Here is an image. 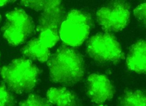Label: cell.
<instances>
[{
  "label": "cell",
  "instance_id": "cell-6",
  "mask_svg": "<svg viewBox=\"0 0 146 106\" xmlns=\"http://www.w3.org/2000/svg\"><path fill=\"white\" fill-rule=\"evenodd\" d=\"M90 56L100 62H117L122 57L119 43L110 33H99L90 39L87 45Z\"/></svg>",
  "mask_w": 146,
  "mask_h": 106
},
{
  "label": "cell",
  "instance_id": "cell-8",
  "mask_svg": "<svg viewBox=\"0 0 146 106\" xmlns=\"http://www.w3.org/2000/svg\"><path fill=\"white\" fill-rule=\"evenodd\" d=\"M87 83V95L92 101L101 104L113 97V87L105 75L91 74Z\"/></svg>",
  "mask_w": 146,
  "mask_h": 106
},
{
  "label": "cell",
  "instance_id": "cell-17",
  "mask_svg": "<svg viewBox=\"0 0 146 106\" xmlns=\"http://www.w3.org/2000/svg\"><path fill=\"white\" fill-rule=\"evenodd\" d=\"M10 2L11 1H0V7L5 5Z\"/></svg>",
  "mask_w": 146,
  "mask_h": 106
},
{
  "label": "cell",
  "instance_id": "cell-1",
  "mask_svg": "<svg viewBox=\"0 0 146 106\" xmlns=\"http://www.w3.org/2000/svg\"><path fill=\"white\" fill-rule=\"evenodd\" d=\"M47 65L51 79L55 83L73 84L84 76L83 58L71 48L63 46L59 48Z\"/></svg>",
  "mask_w": 146,
  "mask_h": 106
},
{
  "label": "cell",
  "instance_id": "cell-19",
  "mask_svg": "<svg viewBox=\"0 0 146 106\" xmlns=\"http://www.w3.org/2000/svg\"><path fill=\"white\" fill-rule=\"evenodd\" d=\"M1 15H0V22H1Z\"/></svg>",
  "mask_w": 146,
  "mask_h": 106
},
{
  "label": "cell",
  "instance_id": "cell-7",
  "mask_svg": "<svg viewBox=\"0 0 146 106\" xmlns=\"http://www.w3.org/2000/svg\"><path fill=\"white\" fill-rule=\"evenodd\" d=\"M129 8V4L125 1H112L98 11V22L106 33L121 31L128 22Z\"/></svg>",
  "mask_w": 146,
  "mask_h": 106
},
{
  "label": "cell",
  "instance_id": "cell-11",
  "mask_svg": "<svg viewBox=\"0 0 146 106\" xmlns=\"http://www.w3.org/2000/svg\"><path fill=\"white\" fill-rule=\"evenodd\" d=\"M22 53L42 62L47 61L50 55L49 48L42 44L38 38L29 41L22 48Z\"/></svg>",
  "mask_w": 146,
  "mask_h": 106
},
{
  "label": "cell",
  "instance_id": "cell-2",
  "mask_svg": "<svg viewBox=\"0 0 146 106\" xmlns=\"http://www.w3.org/2000/svg\"><path fill=\"white\" fill-rule=\"evenodd\" d=\"M38 74L37 67L25 58L15 59L1 70L4 82L10 90L18 94L31 91L35 86Z\"/></svg>",
  "mask_w": 146,
  "mask_h": 106
},
{
  "label": "cell",
  "instance_id": "cell-14",
  "mask_svg": "<svg viewBox=\"0 0 146 106\" xmlns=\"http://www.w3.org/2000/svg\"><path fill=\"white\" fill-rule=\"evenodd\" d=\"M19 106H50V105L48 101L44 99L31 94L21 102Z\"/></svg>",
  "mask_w": 146,
  "mask_h": 106
},
{
  "label": "cell",
  "instance_id": "cell-12",
  "mask_svg": "<svg viewBox=\"0 0 146 106\" xmlns=\"http://www.w3.org/2000/svg\"><path fill=\"white\" fill-rule=\"evenodd\" d=\"M145 94L139 90L126 91L120 98L119 106H145Z\"/></svg>",
  "mask_w": 146,
  "mask_h": 106
},
{
  "label": "cell",
  "instance_id": "cell-15",
  "mask_svg": "<svg viewBox=\"0 0 146 106\" xmlns=\"http://www.w3.org/2000/svg\"><path fill=\"white\" fill-rule=\"evenodd\" d=\"M46 1H22V5L30 7L36 11H40L43 10Z\"/></svg>",
  "mask_w": 146,
  "mask_h": 106
},
{
  "label": "cell",
  "instance_id": "cell-13",
  "mask_svg": "<svg viewBox=\"0 0 146 106\" xmlns=\"http://www.w3.org/2000/svg\"><path fill=\"white\" fill-rule=\"evenodd\" d=\"M14 99L10 90L3 84L0 85V106H14Z\"/></svg>",
  "mask_w": 146,
  "mask_h": 106
},
{
  "label": "cell",
  "instance_id": "cell-4",
  "mask_svg": "<svg viewBox=\"0 0 146 106\" xmlns=\"http://www.w3.org/2000/svg\"><path fill=\"white\" fill-rule=\"evenodd\" d=\"M62 12L60 1H46L37 30L38 39L48 48L53 46L59 40L58 27L62 18Z\"/></svg>",
  "mask_w": 146,
  "mask_h": 106
},
{
  "label": "cell",
  "instance_id": "cell-16",
  "mask_svg": "<svg viewBox=\"0 0 146 106\" xmlns=\"http://www.w3.org/2000/svg\"><path fill=\"white\" fill-rule=\"evenodd\" d=\"M134 15L139 20L145 23V3L139 5L133 11Z\"/></svg>",
  "mask_w": 146,
  "mask_h": 106
},
{
  "label": "cell",
  "instance_id": "cell-18",
  "mask_svg": "<svg viewBox=\"0 0 146 106\" xmlns=\"http://www.w3.org/2000/svg\"><path fill=\"white\" fill-rule=\"evenodd\" d=\"M99 106H106V105H99Z\"/></svg>",
  "mask_w": 146,
  "mask_h": 106
},
{
  "label": "cell",
  "instance_id": "cell-5",
  "mask_svg": "<svg viewBox=\"0 0 146 106\" xmlns=\"http://www.w3.org/2000/svg\"><path fill=\"white\" fill-rule=\"evenodd\" d=\"M34 30V24L32 18L23 10L18 9L6 14L5 23L2 28L5 38L14 45L25 42Z\"/></svg>",
  "mask_w": 146,
  "mask_h": 106
},
{
  "label": "cell",
  "instance_id": "cell-9",
  "mask_svg": "<svg viewBox=\"0 0 146 106\" xmlns=\"http://www.w3.org/2000/svg\"><path fill=\"white\" fill-rule=\"evenodd\" d=\"M145 41L140 40L131 48L127 58V65L130 70L139 73H145Z\"/></svg>",
  "mask_w": 146,
  "mask_h": 106
},
{
  "label": "cell",
  "instance_id": "cell-3",
  "mask_svg": "<svg viewBox=\"0 0 146 106\" xmlns=\"http://www.w3.org/2000/svg\"><path fill=\"white\" fill-rule=\"evenodd\" d=\"M91 25L90 15L80 10H71L60 25L59 36L70 46L80 45L88 37Z\"/></svg>",
  "mask_w": 146,
  "mask_h": 106
},
{
  "label": "cell",
  "instance_id": "cell-10",
  "mask_svg": "<svg viewBox=\"0 0 146 106\" xmlns=\"http://www.w3.org/2000/svg\"><path fill=\"white\" fill-rule=\"evenodd\" d=\"M47 98L55 106H78L75 94L65 88H51L47 92Z\"/></svg>",
  "mask_w": 146,
  "mask_h": 106
}]
</instances>
